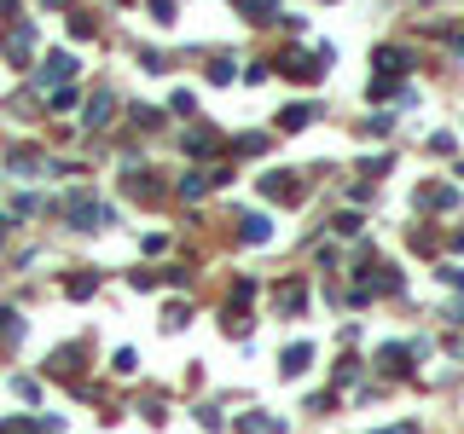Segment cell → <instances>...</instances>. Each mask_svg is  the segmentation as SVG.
Instances as JSON below:
<instances>
[]
</instances>
